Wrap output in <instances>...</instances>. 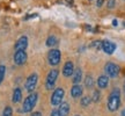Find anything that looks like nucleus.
<instances>
[{"instance_id": "obj_1", "label": "nucleus", "mask_w": 125, "mask_h": 116, "mask_svg": "<svg viewBox=\"0 0 125 116\" xmlns=\"http://www.w3.org/2000/svg\"><path fill=\"white\" fill-rule=\"evenodd\" d=\"M121 106V91L119 88H114L108 99V109L110 112H116Z\"/></svg>"}, {"instance_id": "obj_2", "label": "nucleus", "mask_w": 125, "mask_h": 116, "mask_svg": "<svg viewBox=\"0 0 125 116\" xmlns=\"http://www.w3.org/2000/svg\"><path fill=\"white\" fill-rule=\"evenodd\" d=\"M38 100V94L37 93H30V95H28L26 100L23 101L22 104V112L23 113H30L32 112V109L35 108L36 103Z\"/></svg>"}, {"instance_id": "obj_3", "label": "nucleus", "mask_w": 125, "mask_h": 116, "mask_svg": "<svg viewBox=\"0 0 125 116\" xmlns=\"http://www.w3.org/2000/svg\"><path fill=\"white\" fill-rule=\"evenodd\" d=\"M58 76H59V71L57 69H52V70L48 73L46 80H45V88L48 89V91L53 89L54 85H56V81L58 79Z\"/></svg>"}, {"instance_id": "obj_4", "label": "nucleus", "mask_w": 125, "mask_h": 116, "mask_svg": "<svg viewBox=\"0 0 125 116\" xmlns=\"http://www.w3.org/2000/svg\"><path fill=\"white\" fill-rule=\"evenodd\" d=\"M65 96V91L62 88H56L53 91V93L51 95V99H50V101H51V104L56 107V106H59L60 103L62 102V99Z\"/></svg>"}, {"instance_id": "obj_5", "label": "nucleus", "mask_w": 125, "mask_h": 116, "mask_svg": "<svg viewBox=\"0 0 125 116\" xmlns=\"http://www.w3.org/2000/svg\"><path fill=\"white\" fill-rule=\"evenodd\" d=\"M37 81H38L37 73H31L30 76L27 78V80H26V85H24L26 91L29 92V93H32L35 91L36 86H37Z\"/></svg>"}, {"instance_id": "obj_6", "label": "nucleus", "mask_w": 125, "mask_h": 116, "mask_svg": "<svg viewBox=\"0 0 125 116\" xmlns=\"http://www.w3.org/2000/svg\"><path fill=\"white\" fill-rule=\"evenodd\" d=\"M60 58H62V54L58 49H52L49 51L48 54V62H49L50 65L52 66H56L58 65L59 62H60Z\"/></svg>"}, {"instance_id": "obj_7", "label": "nucleus", "mask_w": 125, "mask_h": 116, "mask_svg": "<svg viewBox=\"0 0 125 116\" xmlns=\"http://www.w3.org/2000/svg\"><path fill=\"white\" fill-rule=\"evenodd\" d=\"M104 70H105L107 76H109L110 78H116L119 74V71H121L119 66L117 64H115V63H107Z\"/></svg>"}, {"instance_id": "obj_8", "label": "nucleus", "mask_w": 125, "mask_h": 116, "mask_svg": "<svg viewBox=\"0 0 125 116\" xmlns=\"http://www.w3.org/2000/svg\"><path fill=\"white\" fill-rule=\"evenodd\" d=\"M27 52L26 50H19V51H15L14 54V63L18 64V65H22L27 62Z\"/></svg>"}, {"instance_id": "obj_9", "label": "nucleus", "mask_w": 125, "mask_h": 116, "mask_svg": "<svg viewBox=\"0 0 125 116\" xmlns=\"http://www.w3.org/2000/svg\"><path fill=\"white\" fill-rule=\"evenodd\" d=\"M102 50L105 54L111 55V54H114V51L116 50V44L108 40H104V41H102Z\"/></svg>"}, {"instance_id": "obj_10", "label": "nucleus", "mask_w": 125, "mask_h": 116, "mask_svg": "<svg viewBox=\"0 0 125 116\" xmlns=\"http://www.w3.org/2000/svg\"><path fill=\"white\" fill-rule=\"evenodd\" d=\"M28 46V37L27 36H21L16 43H15V51H19V50H26Z\"/></svg>"}, {"instance_id": "obj_11", "label": "nucleus", "mask_w": 125, "mask_h": 116, "mask_svg": "<svg viewBox=\"0 0 125 116\" xmlns=\"http://www.w3.org/2000/svg\"><path fill=\"white\" fill-rule=\"evenodd\" d=\"M73 73H74V64L72 62H66L64 67H62V74H64V77L68 78V77L73 76Z\"/></svg>"}, {"instance_id": "obj_12", "label": "nucleus", "mask_w": 125, "mask_h": 116, "mask_svg": "<svg viewBox=\"0 0 125 116\" xmlns=\"http://www.w3.org/2000/svg\"><path fill=\"white\" fill-rule=\"evenodd\" d=\"M83 93V88H82V86L79 85V84H74V86L71 88V96L72 98H80L81 95Z\"/></svg>"}, {"instance_id": "obj_13", "label": "nucleus", "mask_w": 125, "mask_h": 116, "mask_svg": "<svg viewBox=\"0 0 125 116\" xmlns=\"http://www.w3.org/2000/svg\"><path fill=\"white\" fill-rule=\"evenodd\" d=\"M108 84H109V78H108V76H105V74H102V76L98 77L97 79V86L98 88H107L108 87Z\"/></svg>"}, {"instance_id": "obj_14", "label": "nucleus", "mask_w": 125, "mask_h": 116, "mask_svg": "<svg viewBox=\"0 0 125 116\" xmlns=\"http://www.w3.org/2000/svg\"><path fill=\"white\" fill-rule=\"evenodd\" d=\"M58 112L60 113L62 116H67L68 113H70V104L67 102H62L59 104V108H58Z\"/></svg>"}, {"instance_id": "obj_15", "label": "nucleus", "mask_w": 125, "mask_h": 116, "mask_svg": "<svg viewBox=\"0 0 125 116\" xmlns=\"http://www.w3.org/2000/svg\"><path fill=\"white\" fill-rule=\"evenodd\" d=\"M22 100V92H21V89L16 87V88L14 89L13 92V96H12V101L14 103H19L20 101Z\"/></svg>"}, {"instance_id": "obj_16", "label": "nucleus", "mask_w": 125, "mask_h": 116, "mask_svg": "<svg viewBox=\"0 0 125 116\" xmlns=\"http://www.w3.org/2000/svg\"><path fill=\"white\" fill-rule=\"evenodd\" d=\"M82 79V71H81V69H76L74 73H73V78H72V80L74 84H79Z\"/></svg>"}, {"instance_id": "obj_17", "label": "nucleus", "mask_w": 125, "mask_h": 116, "mask_svg": "<svg viewBox=\"0 0 125 116\" xmlns=\"http://www.w3.org/2000/svg\"><path fill=\"white\" fill-rule=\"evenodd\" d=\"M90 102H92V96L89 95H85V96H82L80 100V104L82 107H87V106H89Z\"/></svg>"}, {"instance_id": "obj_18", "label": "nucleus", "mask_w": 125, "mask_h": 116, "mask_svg": "<svg viewBox=\"0 0 125 116\" xmlns=\"http://www.w3.org/2000/svg\"><path fill=\"white\" fill-rule=\"evenodd\" d=\"M85 86L87 87V88H93V86H94V79H93V77L92 76H88L85 78Z\"/></svg>"}, {"instance_id": "obj_19", "label": "nucleus", "mask_w": 125, "mask_h": 116, "mask_svg": "<svg viewBox=\"0 0 125 116\" xmlns=\"http://www.w3.org/2000/svg\"><path fill=\"white\" fill-rule=\"evenodd\" d=\"M101 99V92L98 89H95L93 92V95H92V101L93 102H98Z\"/></svg>"}, {"instance_id": "obj_20", "label": "nucleus", "mask_w": 125, "mask_h": 116, "mask_svg": "<svg viewBox=\"0 0 125 116\" xmlns=\"http://www.w3.org/2000/svg\"><path fill=\"white\" fill-rule=\"evenodd\" d=\"M56 44H57V38L54 36H50L49 38L46 40V45L48 46H54Z\"/></svg>"}, {"instance_id": "obj_21", "label": "nucleus", "mask_w": 125, "mask_h": 116, "mask_svg": "<svg viewBox=\"0 0 125 116\" xmlns=\"http://www.w3.org/2000/svg\"><path fill=\"white\" fill-rule=\"evenodd\" d=\"M1 116H13V109H12V107H9V106L5 107Z\"/></svg>"}, {"instance_id": "obj_22", "label": "nucleus", "mask_w": 125, "mask_h": 116, "mask_svg": "<svg viewBox=\"0 0 125 116\" xmlns=\"http://www.w3.org/2000/svg\"><path fill=\"white\" fill-rule=\"evenodd\" d=\"M90 48H94V49H102V41H94L93 43L90 44Z\"/></svg>"}, {"instance_id": "obj_23", "label": "nucleus", "mask_w": 125, "mask_h": 116, "mask_svg": "<svg viewBox=\"0 0 125 116\" xmlns=\"http://www.w3.org/2000/svg\"><path fill=\"white\" fill-rule=\"evenodd\" d=\"M5 72H6V67H5V65H0V84H1L2 80H4Z\"/></svg>"}, {"instance_id": "obj_24", "label": "nucleus", "mask_w": 125, "mask_h": 116, "mask_svg": "<svg viewBox=\"0 0 125 116\" xmlns=\"http://www.w3.org/2000/svg\"><path fill=\"white\" fill-rule=\"evenodd\" d=\"M115 5H116V0H108V2H107V7L109 9H111L115 7Z\"/></svg>"}, {"instance_id": "obj_25", "label": "nucleus", "mask_w": 125, "mask_h": 116, "mask_svg": "<svg viewBox=\"0 0 125 116\" xmlns=\"http://www.w3.org/2000/svg\"><path fill=\"white\" fill-rule=\"evenodd\" d=\"M50 116H62L60 115V113L58 112V110H52V112H51V114H50Z\"/></svg>"}, {"instance_id": "obj_26", "label": "nucleus", "mask_w": 125, "mask_h": 116, "mask_svg": "<svg viewBox=\"0 0 125 116\" xmlns=\"http://www.w3.org/2000/svg\"><path fill=\"white\" fill-rule=\"evenodd\" d=\"M103 1H104V0H97V1H96V6H97V7H101L103 5Z\"/></svg>"}, {"instance_id": "obj_27", "label": "nucleus", "mask_w": 125, "mask_h": 116, "mask_svg": "<svg viewBox=\"0 0 125 116\" xmlns=\"http://www.w3.org/2000/svg\"><path fill=\"white\" fill-rule=\"evenodd\" d=\"M30 116H42V113L41 112H35V113H32Z\"/></svg>"}, {"instance_id": "obj_28", "label": "nucleus", "mask_w": 125, "mask_h": 116, "mask_svg": "<svg viewBox=\"0 0 125 116\" xmlns=\"http://www.w3.org/2000/svg\"><path fill=\"white\" fill-rule=\"evenodd\" d=\"M121 115H122V116H125V108H124V109H123V110H122Z\"/></svg>"}, {"instance_id": "obj_29", "label": "nucleus", "mask_w": 125, "mask_h": 116, "mask_svg": "<svg viewBox=\"0 0 125 116\" xmlns=\"http://www.w3.org/2000/svg\"><path fill=\"white\" fill-rule=\"evenodd\" d=\"M112 23H114V26H117V20H114V22Z\"/></svg>"}, {"instance_id": "obj_30", "label": "nucleus", "mask_w": 125, "mask_h": 116, "mask_svg": "<svg viewBox=\"0 0 125 116\" xmlns=\"http://www.w3.org/2000/svg\"><path fill=\"white\" fill-rule=\"evenodd\" d=\"M124 92H125V82H124Z\"/></svg>"}, {"instance_id": "obj_31", "label": "nucleus", "mask_w": 125, "mask_h": 116, "mask_svg": "<svg viewBox=\"0 0 125 116\" xmlns=\"http://www.w3.org/2000/svg\"><path fill=\"white\" fill-rule=\"evenodd\" d=\"M75 116H79V115H75Z\"/></svg>"}]
</instances>
